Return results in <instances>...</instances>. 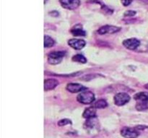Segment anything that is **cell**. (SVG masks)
I'll list each match as a JSON object with an SVG mask.
<instances>
[{
    "label": "cell",
    "mask_w": 148,
    "mask_h": 138,
    "mask_svg": "<svg viewBox=\"0 0 148 138\" xmlns=\"http://www.w3.org/2000/svg\"><path fill=\"white\" fill-rule=\"evenodd\" d=\"M71 33L75 36H85L86 35L85 31L79 25H77L75 27H73L71 30Z\"/></svg>",
    "instance_id": "obj_13"
},
{
    "label": "cell",
    "mask_w": 148,
    "mask_h": 138,
    "mask_svg": "<svg viewBox=\"0 0 148 138\" xmlns=\"http://www.w3.org/2000/svg\"><path fill=\"white\" fill-rule=\"evenodd\" d=\"M68 44L72 49H76V50H80L85 47L86 43L84 40H80V39H70L68 41Z\"/></svg>",
    "instance_id": "obj_10"
},
{
    "label": "cell",
    "mask_w": 148,
    "mask_h": 138,
    "mask_svg": "<svg viewBox=\"0 0 148 138\" xmlns=\"http://www.w3.org/2000/svg\"><path fill=\"white\" fill-rule=\"evenodd\" d=\"M66 90L72 93L82 92L87 90V88L79 83H69L66 85Z\"/></svg>",
    "instance_id": "obj_9"
},
{
    "label": "cell",
    "mask_w": 148,
    "mask_h": 138,
    "mask_svg": "<svg viewBox=\"0 0 148 138\" xmlns=\"http://www.w3.org/2000/svg\"><path fill=\"white\" fill-rule=\"evenodd\" d=\"M72 61L82 64H85L87 62L86 58H85L83 55L81 54H77L75 55V56H74L73 57H72Z\"/></svg>",
    "instance_id": "obj_16"
},
{
    "label": "cell",
    "mask_w": 148,
    "mask_h": 138,
    "mask_svg": "<svg viewBox=\"0 0 148 138\" xmlns=\"http://www.w3.org/2000/svg\"><path fill=\"white\" fill-rule=\"evenodd\" d=\"M136 101V109L138 111H145L148 109V93L140 92L134 96Z\"/></svg>",
    "instance_id": "obj_1"
},
{
    "label": "cell",
    "mask_w": 148,
    "mask_h": 138,
    "mask_svg": "<svg viewBox=\"0 0 148 138\" xmlns=\"http://www.w3.org/2000/svg\"><path fill=\"white\" fill-rule=\"evenodd\" d=\"M121 135L125 138H137L140 135L137 128L124 127L121 130Z\"/></svg>",
    "instance_id": "obj_5"
},
{
    "label": "cell",
    "mask_w": 148,
    "mask_h": 138,
    "mask_svg": "<svg viewBox=\"0 0 148 138\" xmlns=\"http://www.w3.org/2000/svg\"><path fill=\"white\" fill-rule=\"evenodd\" d=\"M107 106H108V104H107V102L105 100L100 99L94 104L93 106L95 108H104L106 107H107Z\"/></svg>",
    "instance_id": "obj_15"
},
{
    "label": "cell",
    "mask_w": 148,
    "mask_h": 138,
    "mask_svg": "<svg viewBox=\"0 0 148 138\" xmlns=\"http://www.w3.org/2000/svg\"><path fill=\"white\" fill-rule=\"evenodd\" d=\"M50 15H52L53 17H57L59 15V12L57 11H51V12H49Z\"/></svg>",
    "instance_id": "obj_20"
},
{
    "label": "cell",
    "mask_w": 148,
    "mask_h": 138,
    "mask_svg": "<svg viewBox=\"0 0 148 138\" xmlns=\"http://www.w3.org/2000/svg\"><path fill=\"white\" fill-rule=\"evenodd\" d=\"M46 1H47V0H44V4H46Z\"/></svg>",
    "instance_id": "obj_22"
},
{
    "label": "cell",
    "mask_w": 148,
    "mask_h": 138,
    "mask_svg": "<svg viewBox=\"0 0 148 138\" xmlns=\"http://www.w3.org/2000/svg\"><path fill=\"white\" fill-rule=\"evenodd\" d=\"M82 116L85 119H92L95 118L96 117V110L94 106L92 107H89V108H87L84 111Z\"/></svg>",
    "instance_id": "obj_12"
},
{
    "label": "cell",
    "mask_w": 148,
    "mask_h": 138,
    "mask_svg": "<svg viewBox=\"0 0 148 138\" xmlns=\"http://www.w3.org/2000/svg\"><path fill=\"white\" fill-rule=\"evenodd\" d=\"M55 41L51 37L49 36H44V47L45 48H49L51 47L54 45Z\"/></svg>",
    "instance_id": "obj_14"
},
{
    "label": "cell",
    "mask_w": 148,
    "mask_h": 138,
    "mask_svg": "<svg viewBox=\"0 0 148 138\" xmlns=\"http://www.w3.org/2000/svg\"><path fill=\"white\" fill-rule=\"evenodd\" d=\"M65 55L64 51H52L48 55V62L50 65H56L60 63Z\"/></svg>",
    "instance_id": "obj_3"
},
{
    "label": "cell",
    "mask_w": 148,
    "mask_h": 138,
    "mask_svg": "<svg viewBox=\"0 0 148 138\" xmlns=\"http://www.w3.org/2000/svg\"><path fill=\"white\" fill-rule=\"evenodd\" d=\"M120 30V27L116 26L113 25H104L98 29V33L100 35H106V34H113V33H117Z\"/></svg>",
    "instance_id": "obj_8"
},
{
    "label": "cell",
    "mask_w": 148,
    "mask_h": 138,
    "mask_svg": "<svg viewBox=\"0 0 148 138\" xmlns=\"http://www.w3.org/2000/svg\"><path fill=\"white\" fill-rule=\"evenodd\" d=\"M130 101V96L125 93H119L114 96V103L118 106L125 105Z\"/></svg>",
    "instance_id": "obj_4"
},
{
    "label": "cell",
    "mask_w": 148,
    "mask_h": 138,
    "mask_svg": "<svg viewBox=\"0 0 148 138\" xmlns=\"http://www.w3.org/2000/svg\"><path fill=\"white\" fill-rule=\"evenodd\" d=\"M71 124H72V122H71V120L68 119H62L59 122H58V125L59 127H63V126Z\"/></svg>",
    "instance_id": "obj_17"
},
{
    "label": "cell",
    "mask_w": 148,
    "mask_h": 138,
    "mask_svg": "<svg viewBox=\"0 0 148 138\" xmlns=\"http://www.w3.org/2000/svg\"><path fill=\"white\" fill-rule=\"evenodd\" d=\"M145 87L146 89H147V90H148V83H147V84H146V85H145Z\"/></svg>",
    "instance_id": "obj_21"
},
{
    "label": "cell",
    "mask_w": 148,
    "mask_h": 138,
    "mask_svg": "<svg viewBox=\"0 0 148 138\" xmlns=\"http://www.w3.org/2000/svg\"><path fill=\"white\" fill-rule=\"evenodd\" d=\"M123 45L125 46L127 49H130V50H134V49H137L140 45V41L137 38H132L126 39L123 42Z\"/></svg>",
    "instance_id": "obj_7"
},
{
    "label": "cell",
    "mask_w": 148,
    "mask_h": 138,
    "mask_svg": "<svg viewBox=\"0 0 148 138\" xmlns=\"http://www.w3.org/2000/svg\"><path fill=\"white\" fill-rule=\"evenodd\" d=\"M78 102L82 104H90L95 101V95L90 91H82L77 97Z\"/></svg>",
    "instance_id": "obj_2"
},
{
    "label": "cell",
    "mask_w": 148,
    "mask_h": 138,
    "mask_svg": "<svg viewBox=\"0 0 148 138\" xmlns=\"http://www.w3.org/2000/svg\"><path fill=\"white\" fill-rule=\"evenodd\" d=\"M121 3H122L124 7H127V6H129L132 2V0H121Z\"/></svg>",
    "instance_id": "obj_19"
},
{
    "label": "cell",
    "mask_w": 148,
    "mask_h": 138,
    "mask_svg": "<svg viewBox=\"0 0 148 138\" xmlns=\"http://www.w3.org/2000/svg\"><path fill=\"white\" fill-rule=\"evenodd\" d=\"M59 82L55 79H46L44 80V91H48L53 90L58 85Z\"/></svg>",
    "instance_id": "obj_11"
},
{
    "label": "cell",
    "mask_w": 148,
    "mask_h": 138,
    "mask_svg": "<svg viewBox=\"0 0 148 138\" xmlns=\"http://www.w3.org/2000/svg\"><path fill=\"white\" fill-rule=\"evenodd\" d=\"M62 7L67 10H75L80 4L79 0H59Z\"/></svg>",
    "instance_id": "obj_6"
},
{
    "label": "cell",
    "mask_w": 148,
    "mask_h": 138,
    "mask_svg": "<svg viewBox=\"0 0 148 138\" xmlns=\"http://www.w3.org/2000/svg\"><path fill=\"white\" fill-rule=\"evenodd\" d=\"M136 14L135 11H132V10H129V11H127L124 14V15L127 16V17H133L134 14Z\"/></svg>",
    "instance_id": "obj_18"
}]
</instances>
